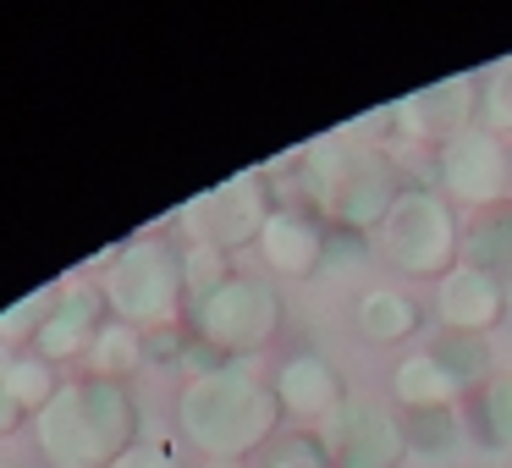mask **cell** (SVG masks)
Instances as JSON below:
<instances>
[{
    "label": "cell",
    "instance_id": "obj_11",
    "mask_svg": "<svg viewBox=\"0 0 512 468\" xmlns=\"http://www.w3.org/2000/svg\"><path fill=\"white\" fill-rule=\"evenodd\" d=\"M111 325V303H105L100 276L89 270H72V276L56 281V309H50L45 331L34 336V353L50 358V364H83L94 347V336Z\"/></svg>",
    "mask_w": 512,
    "mask_h": 468
},
{
    "label": "cell",
    "instance_id": "obj_1",
    "mask_svg": "<svg viewBox=\"0 0 512 468\" xmlns=\"http://www.w3.org/2000/svg\"><path fill=\"white\" fill-rule=\"evenodd\" d=\"M402 193H408V171L380 138L325 133L298 155V204L320 215L331 232L375 237Z\"/></svg>",
    "mask_w": 512,
    "mask_h": 468
},
{
    "label": "cell",
    "instance_id": "obj_12",
    "mask_svg": "<svg viewBox=\"0 0 512 468\" xmlns=\"http://www.w3.org/2000/svg\"><path fill=\"white\" fill-rule=\"evenodd\" d=\"M331 243H336L331 226L292 199L270 215V226H265L254 254H259V265H265L270 281H314L331 265Z\"/></svg>",
    "mask_w": 512,
    "mask_h": 468
},
{
    "label": "cell",
    "instance_id": "obj_7",
    "mask_svg": "<svg viewBox=\"0 0 512 468\" xmlns=\"http://www.w3.org/2000/svg\"><path fill=\"white\" fill-rule=\"evenodd\" d=\"M276 182H270L265 166H248L237 171V177L215 182L210 193H199V199L188 204V226L199 243L221 248V254H243V248H259V237H265L270 215H276Z\"/></svg>",
    "mask_w": 512,
    "mask_h": 468
},
{
    "label": "cell",
    "instance_id": "obj_23",
    "mask_svg": "<svg viewBox=\"0 0 512 468\" xmlns=\"http://www.w3.org/2000/svg\"><path fill=\"white\" fill-rule=\"evenodd\" d=\"M50 309H56V281L28 298H17L12 309H0V347H34V336L45 331Z\"/></svg>",
    "mask_w": 512,
    "mask_h": 468
},
{
    "label": "cell",
    "instance_id": "obj_18",
    "mask_svg": "<svg viewBox=\"0 0 512 468\" xmlns=\"http://www.w3.org/2000/svg\"><path fill=\"white\" fill-rule=\"evenodd\" d=\"M424 353H430L435 364L463 386V397H474V391L496 375V369H490V336H468V331H446V325H435V331L424 336Z\"/></svg>",
    "mask_w": 512,
    "mask_h": 468
},
{
    "label": "cell",
    "instance_id": "obj_17",
    "mask_svg": "<svg viewBox=\"0 0 512 468\" xmlns=\"http://www.w3.org/2000/svg\"><path fill=\"white\" fill-rule=\"evenodd\" d=\"M0 386L12 391V402L39 419L50 408V397L61 391V369L50 358H39L34 347H0Z\"/></svg>",
    "mask_w": 512,
    "mask_h": 468
},
{
    "label": "cell",
    "instance_id": "obj_6",
    "mask_svg": "<svg viewBox=\"0 0 512 468\" xmlns=\"http://www.w3.org/2000/svg\"><path fill=\"white\" fill-rule=\"evenodd\" d=\"M375 254L386 259L397 276H424L441 281L452 265H463V226H457V204L430 182H408L380 232L369 237Z\"/></svg>",
    "mask_w": 512,
    "mask_h": 468
},
{
    "label": "cell",
    "instance_id": "obj_21",
    "mask_svg": "<svg viewBox=\"0 0 512 468\" xmlns=\"http://www.w3.org/2000/svg\"><path fill=\"white\" fill-rule=\"evenodd\" d=\"M149 364V347H144V331H133V325L111 320L100 336H94L89 358H83V375H100V380H133L138 369Z\"/></svg>",
    "mask_w": 512,
    "mask_h": 468
},
{
    "label": "cell",
    "instance_id": "obj_28",
    "mask_svg": "<svg viewBox=\"0 0 512 468\" xmlns=\"http://www.w3.org/2000/svg\"><path fill=\"white\" fill-rule=\"evenodd\" d=\"M111 468H182V457L171 441H133Z\"/></svg>",
    "mask_w": 512,
    "mask_h": 468
},
{
    "label": "cell",
    "instance_id": "obj_9",
    "mask_svg": "<svg viewBox=\"0 0 512 468\" xmlns=\"http://www.w3.org/2000/svg\"><path fill=\"white\" fill-rule=\"evenodd\" d=\"M314 435H320L331 468H397L408 457L402 413L386 408L380 397H347Z\"/></svg>",
    "mask_w": 512,
    "mask_h": 468
},
{
    "label": "cell",
    "instance_id": "obj_31",
    "mask_svg": "<svg viewBox=\"0 0 512 468\" xmlns=\"http://www.w3.org/2000/svg\"><path fill=\"white\" fill-rule=\"evenodd\" d=\"M0 468H12V463H0Z\"/></svg>",
    "mask_w": 512,
    "mask_h": 468
},
{
    "label": "cell",
    "instance_id": "obj_27",
    "mask_svg": "<svg viewBox=\"0 0 512 468\" xmlns=\"http://www.w3.org/2000/svg\"><path fill=\"white\" fill-rule=\"evenodd\" d=\"M144 347H149V364L182 369V358H188V347H193L188 320H182V325H160V331H144Z\"/></svg>",
    "mask_w": 512,
    "mask_h": 468
},
{
    "label": "cell",
    "instance_id": "obj_13",
    "mask_svg": "<svg viewBox=\"0 0 512 468\" xmlns=\"http://www.w3.org/2000/svg\"><path fill=\"white\" fill-rule=\"evenodd\" d=\"M507 298L512 287L507 281H496L490 270L479 265H452L441 281H435V325H446V331H468V336H490L501 320H507Z\"/></svg>",
    "mask_w": 512,
    "mask_h": 468
},
{
    "label": "cell",
    "instance_id": "obj_24",
    "mask_svg": "<svg viewBox=\"0 0 512 468\" xmlns=\"http://www.w3.org/2000/svg\"><path fill=\"white\" fill-rule=\"evenodd\" d=\"M237 270H232V254H221V248H210V243H199V237H188L182 243V281H188V298L199 303V298H210L221 281H232Z\"/></svg>",
    "mask_w": 512,
    "mask_h": 468
},
{
    "label": "cell",
    "instance_id": "obj_15",
    "mask_svg": "<svg viewBox=\"0 0 512 468\" xmlns=\"http://www.w3.org/2000/svg\"><path fill=\"white\" fill-rule=\"evenodd\" d=\"M353 325L364 342L397 347V342H413L424 331V303L408 287H369L353 309Z\"/></svg>",
    "mask_w": 512,
    "mask_h": 468
},
{
    "label": "cell",
    "instance_id": "obj_3",
    "mask_svg": "<svg viewBox=\"0 0 512 468\" xmlns=\"http://www.w3.org/2000/svg\"><path fill=\"white\" fill-rule=\"evenodd\" d=\"M34 441L50 468H111L133 441H144L138 397L122 380L72 375L34 419Z\"/></svg>",
    "mask_w": 512,
    "mask_h": 468
},
{
    "label": "cell",
    "instance_id": "obj_20",
    "mask_svg": "<svg viewBox=\"0 0 512 468\" xmlns=\"http://www.w3.org/2000/svg\"><path fill=\"white\" fill-rule=\"evenodd\" d=\"M468 430L490 452H512V369H496L485 386L468 397Z\"/></svg>",
    "mask_w": 512,
    "mask_h": 468
},
{
    "label": "cell",
    "instance_id": "obj_14",
    "mask_svg": "<svg viewBox=\"0 0 512 468\" xmlns=\"http://www.w3.org/2000/svg\"><path fill=\"white\" fill-rule=\"evenodd\" d=\"M270 386H276L281 413L298 419L303 430H320V424L347 402V380L325 353H287L276 364V375H270Z\"/></svg>",
    "mask_w": 512,
    "mask_h": 468
},
{
    "label": "cell",
    "instance_id": "obj_22",
    "mask_svg": "<svg viewBox=\"0 0 512 468\" xmlns=\"http://www.w3.org/2000/svg\"><path fill=\"white\" fill-rule=\"evenodd\" d=\"M463 435H468L463 408H408L402 413V441H408V452L446 457L463 446Z\"/></svg>",
    "mask_w": 512,
    "mask_h": 468
},
{
    "label": "cell",
    "instance_id": "obj_2",
    "mask_svg": "<svg viewBox=\"0 0 512 468\" xmlns=\"http://www.w3.org/2000/svg\"><path fill=\"white\" fill-rule=\"evenodd\" d=\"M287 413L276 402V386L254 364H226L204 380H188L177 391V430L193 441L199 457H237L248 463L281 435Z\"/></svg>",
    "mask_w": 512,
    "mask_h": 468
},
{
    "label": "cell",
    "instance_id": "obj_30",
    "mask_svg": "<svg viewBox=\"0 0 512 468\" xmlns=\"http://www.w3.org/2000/svg\"><path fill=\"white\" fill-rule=\"evenodd\" d=\"M199 468H248V463H237V457H204Z\"/></svg>",
    "mask_w": 512,
    "mask_h": 468
},
{
    "label": "cell",
    "instance_id": "obj_4",
    "mask_svg": "<svg viewBox=\"0 0 512 468\" xmlns=\"http://www.w3.org/2000/svg\"><path fill=\"white\" fill-rule=\"evenodd\" d=\"M111 320L133 325V331H160V325L188 320V281H182V243L166 232H138L111 248L100 270Z\"/></svg>",
    "mask_w": 512,
    "mask_h": 468
},
{
    "label": "cell",
    "instance_id": "obj_8",
    "mask_svg": "<svg viewBox=\"0 0 512 468\" xmlns=\"http://www.w3.org/2000/svg\"><path fill=\"white\" fill-rule=\"evenodd\" d=\"M435 188L463 210H496L512 199V144L490 127H468L463 138L435 149Z\"/></svg>",
    "mask_w": 512,
    "mask_h": 468
},
{
    "label": "cell",
    "instance_id": "obj_26",
    "mask_svg": "<svg viewBox=\"0 0 512 468\" xmlns=\"http://www.w3.org/2000/svg\"><path fill=\"white\" fill-rule=\"evenodd\" d=\"M479 127H490V133H501L512 144V61H501V67L485 78V111H479Z\"/></svg>",
    "mask_w": 512,
    "mask_h": 468
},
{
    "label": "cell",
    "instance_id": "obj_19",
    "mask_svg": "<svg viewBox=\"0 0 512 468\" xmlns=\"http://www.w3.org/2000/svg\"><path fill=\"white\" fill-rule=\"evenodd\" d=\"M463 265L490 270L496 281L512 287V199L496 210H479L463 232Z\"/></svg>",
    "mask_w": 512,
    "mask_h": 468
},
{
    "label": "cell",
    "instance_id": "obj_25",
    "mask_svg": "<svg viewBox=\"0 0 512 468\" xmlns=\"http://www.w3.org/2000/svg\"><path fill=\"white\" fill-rule=\"evenodd\" d=\"M259 468H331L320 435L314 430H281L276 441L259 452Z\"/></svg>",
    "mask_w": 512,
    "mask_h": 468
},
{
    "label": "cell",
    "instance_id": "obj_5",
    "mask_svg": "<svg viewBox=\"0 0 512 468\" xmlns=\"http://www.w3.org/2000/svg\"><path fill=\"white\" fill-rule=\"evenodd\" d=\"M281 325H287V298H281L276 281L254 276V270H237L210 298L188 303L193 342L215 347L226 364H254V353L276 347Z\"/></svg>",
    "mask_w": 512,
    "mask_h": 468
},
{
    "label": "cell",
    "instance_id": "obj_29",
    "mask_svg": "<svg viewBox=\"0 0 512 468\" xmlns=\"http://www.w3.org/2000/svg\"><path fill=\"white\" fill-rule=\"evenodd\" d=\"M23 424H28V413L17 408V402H12V391L0 386V435H17V430H23Z\"/></svg>",
    "mask_w": 512,
    "mask_h": 468
},
{
    "label": "cell",
    "instance_id": "obj_10",
    "mask_svg": "<svg viewBox=\"0 0 512 468\" xmlns=\"http://www.w3.org/2000/svg\"><path fill=\"white\" fill-rule=\"evenodd\" d=\"M479 111H485V78L474 72H457V78H441V83H424V89L402 94L391 105V127H397L408 144H452L463 138L468 127H479Z\"/></svg>",
    "mask_w": 512,
    "mask_h": 468
},
{
    "label": "cell",
    "instance_id": "obj_16",
    "mask_svg": "<svg viewBox=\"0 0 512 468\" xmlns=\"http://www.w3.org/2000/svg\"><path fill=\"white\" fill-rule=\"evenodd\" d=\"M391 397H397V413H408V408H463V386H457L424 347L397 358V369H391Z\"/></svg>",
    "mask_w": 512,
    "mask_h": 468
}]
</instances>
